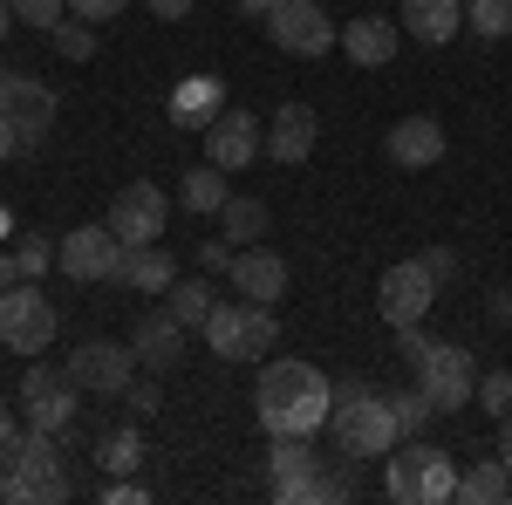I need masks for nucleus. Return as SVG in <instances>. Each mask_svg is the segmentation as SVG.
I'll return each mask as SVG.
<instances>
[{"label": "nucleus", "mask_w": 512, "mask_h": 505, "mask_svg": "<svg viewBox=\"0 0 512 505\" xmlns=\"http://www.w3.org/2000/svg\"><path fill=\"white\" fill-rule=\"evenodd\" d=\"M328 403H335V383L315 362H267L253 389V417L267 424V437H315L328 424Z\"/></svg>", "instance_id": "nucleus-1"}, {"label": "nucleus", "mask_w": 512, "mask_h": 505, "mask_svg": "<svg viewBox=\"0 0 512 505\" xmlns=\"http://www.w3.org/2000/svg\"><path fill=\"white\" fill-rule=\"evenodd\" d=\"M328 430H335V444H342V458H390L396 444H403V430H396V403L383 396L376 383H342L335 389V403H328Z\"/></svg>", "instance_id": "nucleus-2"}, {"label": "nucleus", "mask_w": 512, "mask_h": 505, "mask_svg": "<svg viewBox=\"0 0 512 505\" xmlns=\"http://www.w3.org/2000/svg\"><path fill=\"white\" fill-rule=\"evenodd\" d=\"M0 458H7V505H62V499H76L69 471H62L55 430L21 424L7 444H0Z\"/></svg>", "instance_id": "nucleus-3"}, {"label": "nucleus", "mask_w": 512, "mask_h": 505, "mask_svg": "<svg viewBox=\"0 0 512 505\" xmlns=\"http://www.w3.org/2000/svg\"><path fill=\"white\" fill-rule=\"evenodd\" d=\"M383 492H390L396 505H444V499H458V458H451L444 444H417V437H403V444L390 451Z\"/></svg>", "instance_id": "nucleus-4"}, {"label": "nucleus", "mask_w": 512, "mask_h": 505, "mask_svg": "<svg viewBox=\"0 0 512 505\" xmlns=\"http://www.w3.org/2000/svg\"><path fill=\"white\" fill-rule=\"evenodd\" d=\"M280 342V321L267 301H246V294H226L212 321H205V349L219 362H260V355Z\"/></svg>", "instance_id": "nucleus-5"}, {"label": "nucleus", "mask_w": 512, "mask_h": 505, "mask_svg": "<svg viewBox=\"0 0 512 505\" xmlns=\"http://www.w3.org/2000/svg\"><path fill=\"white\" fill-rule=\"evenodd\" d=\"M267 471H274V499L280 505H321V499H349L355 492V465H349V478H321V458H315L308 437H274Z\"/></svg>", "instance_id": "nucleus-6"}, {"label": "nucleus", "mask_w": 512, "mask_h": 505, "mask_svg": "<svg viewBox=\"0 0 512 505\" xmlns=\"http://www.w3.org/2000/svg\"><path fill=\"white\" fill-rule=\"evenodd\" d=\"M410 369H417V389L431 396L437 417L465 410V403L478 396V362H472V349H458V342H431V349L417 355Z\"/></svg>", "instance_id": "nucleus-7"}, {"label": "nucleus", "mask_w": 512, "mask_h": 505, "mask_svg": "<svg viewBox=\"0 0 512 505\" xmlns=\"http://www.w3.org/2000/svg\"><path fill=\"white\" fill-rule=\"evenodd\" d=\"M55 328H62V321H55V301L41 294L35 280H14V287L0 294V342L21 355V362L48 349V342H55Z\"/></svg>", "instance_id": "nucleus-8"}, {"label": "nucleus", "mask_w": 512, "mask_h": 505, "mask_svg": "<svg viewBox=\"0 0 512 505\" xmlns=\"http://www.w3.org/2000/svg\"><path fill=\"white\" fill-rule=\"evenodd\" d=\"M260 28H267V41H274L280 55H301V62H315V55H328V48L342 41V28L328 21L321 0H280Z\"/></svg>", "instance_id": "nucleus-9"}, {"label": "nucleus", "mask_w": 512, "mask_h": 505, "mask_svg": "<svg viewBox=\"0 0 512 505\" xmlns=\"http://www.w3.org/2000/svg\"><path fill=\"white\" fill-rule=\"evenodd\" d=\"M437 301V280L424 260H396V267H383V280H376V314L390 321V328H417L424 314H431Z\"/></svg>", "instance_id": "nucleus-10"}, {"label": "nucleus", "mask_w": 512, "mask_h": 505, "mask_svg": "<svg viewBox=\"0 0 512 505\" xmlns=\"http://www.w3.org/2000/svg\"><path fill=\"white\" fill-rule=\"evenodd\" d=\"M103 226H110L123 246H151V239H164V226H171V198H164L158 185H144V178H130V185L110 198Z\"/></svg>", "instance_id": "nucleus-11"}, {"label": "nucleus", "mask_w": 512, "mask_h": 505, "mask_svg": "<svg viewBox=\"0 0 512 505\" xmlns=\"http://www.w3.org/2000/svg\"><path fill=\"white\" fill-rule=\"evenodd\" d=\"M137 369H144L137 349H130V342H103V335L69 355V383L89 389V396H123V389L137 383Z\"/></svg>", "instance_id": "nucleus-12"}, {"label": "nucleus", "mask_w": 512, "mask_h": 505, "mask_svg": "<svg viewBox=\"0 0 512 505\" xmlns=\"http://www.w3.org/2000/svg\"><path fill=\"white\" fill-rule=\"evenodd\" d=\"M198 137H205V164H219V171H246L253 157L267 151V123L253 110H239V103H226Z\"/></svg>", "instance_id": "nucleus-13"}, {"label": "nucleus", "mask_w": 512, "mask_h": 505, "mask_svg": "<svg viewBox=\"0 0 512 505\" xmlns=\"http://www.w3.org/2000/svg\"><path fill=\"white\" fill-rule=\"evenodd\" d=\"M55 267L69 280H110L117 287V267H123V239L110 226H76V233L55 246Z\"/></svg>", "instance_id": "nucleus-14"}, {"label": "nucleus", "mask_w": 512, "mask_h": 505, "mask_svg": "<svg viewBox=\"0 0 512 505\" xmlns=\"http://www.w3.org/2000/svg\"><path fill=\"white\" fill-rule=\"evenodd\" d=\"M185 335H192V328H185L171 308H158V314H144V321L130 328V349H137V362H144L151 376H164V369L185 362Z\"/></svg>", "instance_id": "nucleus-15"}, {"label": "nucleus", "mask_w": 512, "mask_h": 505, "mask_svg": "<svg viewBox=\"0 0 512 505\" xmlns=\"http://www.w3.org/2000/svg\"><path fill=\"white\" fill-rule=\"evenodd\" d=\"M383 157L403 164V171H431L437 157H444V123L437 117H396L383 130Z\"/></svg>", "instance_id": "nucleus-16"}, {"label": "nucleus", "mask_w": 512, "mask_h": 505, "mask_svg": "<svg viewBox=\"0 0 512 505\" xmlns=\"http://www.w3.org/2000/svg\"><path fill=\"white\" fill-rule=\"evenodd\" d=\"M226 280H233V294L267 301V308H274L280 294H287V260H280V253H267V246H239L233 267H226Z\"/></svg>", "instance_id": "nucleus-17"}, {"label": "nucleus", "mask_w": 512, "mask_h": 505, "mask_svg": "<svg viewBox=\"0 0 512 505\" xmlns=\"http://www.w3.org/2000/svg\"><path fill=\"white\" fill-rule=\"evenodd\" d=\"M7 103V117H14V137H21V151H35L41 137H48V123H55V89L35 76H14V89L0 96Z\"/></svg>", "instance_id": "nucleus-18"}, {"label": "nucleus", "mask_w": 512, "mask_h": 505, "mask_svg": "<svg viewBox=\"0 0 512 505\" xmlns=\"http://www.w3.org/2000/svg\"><path fill=\"white\" fill-rule=\"evenodd\" d=\"M335 48L349 55L355 69H390V62H396V21H390V14H355Z\"/></svg>", "instance_id": "nucleus-19"}, {"label": "nucleus", "mask_w": 512, "mask_h": 505, "mask_svg": "<svg viewBox=\"0 0 512 505\" xmlns=\"http://www.w3.org/2000/svg\"><path fill=\"white\" fill-rule=\"evenodd\" d=\"M315 110L308 103H280L274 123H267V157L274 164H308V151H315Z\"/></svg>", "instance_id": "nucleus-20"}, {"label": "nucleus", "mask_w": 512, "mask_h": 505, "mask_svg": "<svg viewBox=\"0 0 512 505\" xmlns=\"http://www.w3.org/2000/svg\"><path fill=\"white\" fill-rule=\"evenodd\" d=\"M219 110H226V82L219 76H185L171 89V123H178V130H205Z\"/></svg>", "instance_id": "nucleus-21"}, {"label": "nucleus", "mask_w": 512, "mask_h": 505, "mask_svg": "<svg viewBox=\"0 0 512 505\" xmlns=\"http://www.w3.org/2000/svg\"><path fill=\"white\" fill-rule=\"evenodd\" d=\"M178 280V260L164 253L158 239L151 246H123V267H117V287H130V294H164Z\"/></svg>", "instance_id": "nucleus-22"}, {"label": "nucleus", "mask_w": 512, "mask_h": 505, "mask_svg": "<svg viewBox=\"0 0 512 505\" xmlns=\"http://www.w3.org/2000/svg\"><path fill=\"white\" fill-rule=\"evenodd\" d=\"M458 21H465V7H458V0H403V35L424 41V48L458 41Z\"/></svg>", "instance_id": "nucleus-23"}, {"label": "nucleus", "mask_w": 512, "mask_h": 505, "mask_svg": "<svg viewBox=\"0 0 512 505\" xmlns=\"http://www.w3.org/2000/svg\"><path fill=\"white\" fill-rule=\"evenodd\" d=\"M499 499H512V471L499 465V451L458 471V505H499Z\"/></svg>", "instance_id": "nucleus-24"}, {"label": "nucleus", "mask_w": 512, "mask_h": 505, "mask_svg": "<svg viewBox=\"0 0 512 505\" xmlns=\"http://www.w3.org/2000/svg\"><path fill=\"white\" fill-rule=\"evenodd\" d=\"M76 383H55V389H41V396H28V403H21V424H35V430H55V437H62V430L76 424Z\"/></svg>", "instance_id": "nucleus-25"}, {"label": "nucleus", "mask_w": 512, "mask_h": 505, "mask_svg": "<svg viewBox=\"0 0 512 505\" xmlns=\"http://www.w3.org/2000/svg\"><path fill=\"white\" fill-rule=\"evenodd\" d=\"M164 308L178 314L185 328H205L212 308H219V287H212V280H171V287H164Z\"/></svg>", "instance_id": "nucleus-26"}, {"label": "nucleus", "mask_w": 512, "mask_h": 505, "mask_svg": "<svg viewBox=\"0 0 512 505\" xmlns=\"http://www.w3.org/2000/svg\"><path fill=\"white\" fill-rule=\"evenodd\" d=\"M226 178H233V171H219V164H192V171H185V212H219V205H226Z\"/></svg>", "instance_id": "nucleus-27"}, {"label": "nucleus", "mask_w": 512, "mask_h": 505, "mask_svg": "<svg viewBox=\"0 0 512 505\" xmlns=\"http://www.w3.org/2000/svg\"><path fill=\"white\" fill-rule=\"evenodd\" d=\"M219 226H226V239H267V226H274V219H267V205H260V198H226V205H219Z\"/></svg>", "instance_id": "nucleus-28"}, {"label": "nucleus", "mask_w": 512, "mask_h": 505, "mask_svg": "<svg viewBox=\"0 0 512 505\" xmlns=\"http://www.w3.org/2000/svg\"><path fill=\"white\" fill-rule=\"evenodd\" d=\"M96 465L117 471V478H130V471L144 465V437H137V430H110V437L96 444Z\"/></svg>", "instance_id": "nucleus-29"}, {"label": "nucleus", "mask_w": 512, "mask_h": 505, "mask_svg": "<svg viewBox=\"0 0 512 505\" xmlns=\"http://www.w3.org/2000/svg\"><path fill=\"white\" fill-rule=\"evenodd\" d=\"M465 21H472V35L506 41L512 35V0H465Z\"/></svg>", "instance_id": "nucleus-30"}, {"label": "nucleus", "mask_w": 512, "mask_h": 505, "mask_svg": "<svg viewBox=\"0 0 512 505\" xmlns=\"http://www.w3.org/2000/svg\"><path fill=\"white\" fill-rule=\"evenodd\" d=\"M48 41H55L69 62H89V55H96V28H89V21H76V14H62V21L48 28Z\"/></svg>", "instance_id": "nucleus-31"}, {"label": "nucleus", "mask_w": 512, "mask_h": 505, "mask_svg": "<svg viewBox=\"0 0 512 505\" xmlns=\"http://www.w3.org/2000/svg\"><path fill=\"white\" fill-rule=\"evenodd\" d=\"M485 417H512V369H492V376H478V396H472Z\"/></svg>", "instance_id": "nucleus-32"}, {"label": "nucleus", "mask_w": 512, "mask_h": 505, "mask_svg": "<svg viewBox=\"0 0 512 505\" xmlns=\"http://www.w3.org/2000/svg\"><path fill=\"white\" fill-rule=\"evenodd\" d=\"M390 403H396V430H403V437H417V430H424V424L437 417L424 389H403V396H390Z\"/></svg>", "instance_id": "nucleus-33"}, {"label": "nucleus", "mask_w": 512, "mask_h": 505, "mask_svg": "<svg viewBox=\"0 0 512 505\" xmlns=\"http://www.w3.org/2000/svg\"><path fill=\"white\" fill-rule=\"evenodd\" d=\"M7 7H14L21 28H55V21L69 14V0H7Z\"/></svg>", "instance_id": "nucleus-34"}, {"label": "nucleus", "mask_w": 512, "mask_h": 505, "mask_svg": "<svg viewBox=\"0 0 512 505\" xmlns=\"http://www.w3.org/2000/svg\"><path fill=\"white\" fill-rule=\"evenodd\" d=\"M14 260H21V280H35V273H48V267H55V239L28 233V239H21V253H14Z\"/></svg>", "instance_id": "nucleus-35"}, {"label": "nucleus", "mask_w": 512, "mask_h": 505, "mask_svg": "<svg viewBox=\"0 0 512 505\" xmlns=\"http://www.w3.org/2000/svg\"><path fill=\"white\" fill-rule=\"evenodd\" d=\"M55 383H69V369H48L41 355H28V376H21V403H28V396H41V389H55Z\"/></svg>", "instance_id": "nucleus-36"}, {"label": "nucleus", "mask_w": 512, "mask_h": 505, "mask_svg": "<svg viewBox=\"0 0 512 505\" xmlns=\"http://www.w3.org/2000/svg\"><path fill=\"white\" fill-rule=\"evenodd\" d=\"M123 7H130V0H69V14H76V21H89V28H96V21H117Z\"/></svg>", "instance_id": "nucleus-37"}, {"label": "nucleus", "mask_w": 512, "mask_h": 505, "mask_svg": "<svg viewBox=\"0 0 512 505\" xmlns=\"http://www.w3.org/2000/svg\"><path fill=\"white\" fill-rule=\"evenodd\" d=\"M123 396H130V417H158V410H164V389L158 383H130Z\"/></svg>", "instance_id": "nucleus-38"}, {"label": "nucleus", "mask_w": 512, "mask_h": 505, "mask_svg": "<svg viewBox=\"0 0 512 505\" xmlns=\"http://www.w3.org/2000/svg\"><path fill=\"white\" fill-rule=\"evenodd\" d=\"M198 267H205V273H226V267H233V246H226V239H205V246H198Z\"/></svg>", "instance_id": "nucleus-39"}, {"label": "nucleus", "mask_w": 512, "mask_h": 505, "mask_svg": "<svg viewBox=\"0 0 512 505\" xmlns=\"http://www.w3.org/2000/svg\"><path fill=\"white\" fill-rule=\"evenodd\" d=\"M424 267H431V280L444 287V280L458 273V253H451V246H431V253H424Z\"/></svg>", "instance_id": "nucleus-40"}, {"label": "nucleus", "mask_w": 512, "mask_h": 505, "mask_svg": "<svg viewBox=\"0 0 512 505\" xmlns=\"http://www.w3.org/2000/svg\"><path fill=\"white\" fill-rule=\"evenodd\" d=\"M103 499H110V505H144V485H137V478H117Z\"/></svg>", "instance_id": "nucleus-41"}, {"label": "nucleus", "mask_w": 512, "mask_h": 505, "mask_svg": "<svg viewBox=\"0 0 512 505\" xmlns=\"http://www.w3.org/2000/svg\"><path fill=\"white\" fill-rule=\"evenodd\" d=\"M144 7H151V14H158V21H185V14H192L198 0H144Z\"/></svg>", "instance_id": "nucleus-42"}, {"label": "nucleus", "mask_w": 512, "mask_h": 505, "mask_svg": "<svg viewBox=\"0 0 512 505\" xmlns=\"http://www.w3.org/2000/svg\"><path fill=\"white\" fill-rule=\"evenodd\" d=\"M21 151V137H14V117H7V103H0V164Z\"/></svg>", "instance_id": "nucleus-43"}, {"label": "nucleus", "mask_w": 512, "mask_h": 505, "mask_svg": "<svg viewBox=\"0 0 512 505\" xmlns=\"http://www.w3.org/2000/svg\"><path fill=\"white\" fill-rule=\"evenodd\" d=\"M274 7H280V0H239V14H246V21H267Z\"/></svg>", "instance_id": "nucleus-44"}, {"label": "nucleus", "mask_w": 512, "mask_h": 505, "mask_svg": "<svg viewBox=\"0 0 512 505\" xmlns=\"http://www.w3.org/2000/svg\"><path fill=\"white\" fill-rule=\"evenodd\" d=\"M14 280H21V260H14V253H0V294H7Z\"/></svg>", "instance_id": "nucleus-45"}, {"label": "nucleus", "mask_w": 512, "mask_h": 505, "mask_svg": "<svg viewBox=\"0 0 512 505\" xmlns=\"http://www.w3.org/2000/svg\"><path fill=\"white\" fill-rule=\"evenodd\" d=\"M499 465L512 471V417H499Z\"/></svg>", "instance_id": "nucleus-46"}, {"label": "nucleus", "mask_w": 512, "mask_h": 505, "mask_svg": "<svg viewBox=\"0 0 512 505\" xmlns=\"http://www.w3.org/2000/svg\"><path fill=\"white\" fill-rule=\"evenodd\" d=\"M492 321H512V287H499V294H492Z\"/></svg>", "instance_id": "nucleus-47"}, {"label": "nucleus", "mask_w": 512, "mask_h": 505, "mask_svg": "<svg viewBox=\"0 0 512 505\" xmlns=\"http://www.w3.org/2000/svg\"><path fill=\"white\" fill-rule=\"evenodd\" d=\"M14 430H21V424H14V403H7V396H0V444H7V437H14Z\"/></svg>", "instance_id": "nucleus-48"}, {"label": "nucleus", "mask_w": 512, "mask_h": 505, "mask_svg": "<svg viewBox=\"0 0 512 505\" xmlns=\"http://www.w3.org/2000/svg\"><path fill=\"white\" fill-rule=\"evenodd\" d=\"M7 28H14V7H7V0H0V41H7Z\"/></svg>", "instance_id": "nucleus-49"}, {"label": "nucleus", "mask_w": 512, "mask_h": 505, "mask_svg": "<svg viewBox=\"0 0 512 505\" xmlns=\"http://www.w3.org/2000/svg\"><path fill=\"white\" fill-rule=\"evenodd\" d=\"M14 76H21V69H7V62H0V96H7V89H14Z\"/></svg>", "instance_id": "nucleus-50"}, {"label": "nucleus", "mask_w": 512, "mask_h": 505, "mask_svg": "<svg viewBox=\"0 0 512 505\" xmlns=\"http://www.w3.org/2000/svg\"><path fill=\"white\" fill-rule=\"evenodd\" d=\"M0 499H7V458H0Z\"/></svg>", "instance_id": "nucleus-51"}]
</instances>
